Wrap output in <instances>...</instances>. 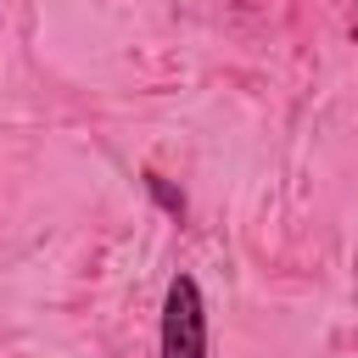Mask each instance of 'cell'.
I'll return each mask as SVG.
<instances>
[{
    "label": "cell",
    "instance_id": "cell-2",
    "mask_svg": "<svg viewBox=\"0 0 358 358\" xmlns=\"http://www.w3.org/2000/svg\"><path fill=\"white\" fill-rule=\"evenodd\" d=\"M145 190H151V196H157V201H162V207H168L173 218L185 213V196H179V190H173V185H168L162 173H145Z\"/></svg>",
    "mask_w": 358,
    "mask_h": 358
},
{
    "label": "cell",
    "instance_id": "cell-3",
    "mask_svg": "<svg viewBox=\"0 0 358 358\" xmlns=\"http://www.w3.org/2000/svg\"><path fill=\"white\" fill-rule=\"evenodd\" d=\"M352 39H358V28H352Z\"/></svg>",
    "mask_w": 358,
    "mask_h": 358
},
{
    "label": "cell",
    "instance_id": "cell-1",
    "mask_svg": "<svg viewBox=\"0 0 358 358\" xmlns=\"http://www.w3.org/2000/svg\"><path fill=\"white\" fill-rule=\"evenodd\" d=\"M162 358H207V308L190 274L168 280L162 296Z\"/></svg>",
    "mask_w": 358,
    "mask_h": 358
}]
</instances>
